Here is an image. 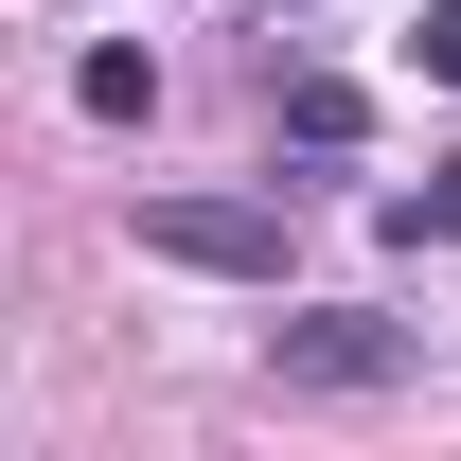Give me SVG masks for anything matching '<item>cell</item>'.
<instances>
[{
	"label": "cell",
	"instance_id": "cell-2",
	"mask_svg": "<svg viewBox=\"0 0 461 461\" xmlns=\"http://www.w3.org/2000/svg\"><path fill=\"white\" fill-rule=\"evenodd\" d=\"M142 249L195 285H285V177L267 195H142Z\"/></svg>",
	"mask_w": 461,
	"mask_h": 461
},
{
	"label": "cell",
	"instance_id": "cell-3",
	"mask_svg": "<svg viewBox=\"0 0 461 461\" xmlns=\"http://www.w3.org/2000/svg\"><path fill=\"white\" fill-rule=\"evenodd\" d=\"M71 107H89V124H142V107H160V54H142V36H89V54H71Z\"/></svg>",
	"mask_w": 461,
	"mask_h": 461
},
{
	"label": "cell",
	"instance_id": "cell-4",
	"mask_svg": "<svg viewBox=\"0 0 461 461\" xmlns=\"http://www.w3.org/2000/svg\"><path fill=\"white\" fill-rule=\"evenodd\" d=\"M355 124H373L355 71H302V89H285V142H302V160H355Z\"/></svg>",
	"mask_w": 461,
	"mask_h": 461
},
{
	"label": "cell",
	"instance_id": "cell-1",
	"mask_svg": "<svg viewBox=\"0 0 461 461\" xmlns=\"http://www.w3.org/2000/svg\"><path fill=\"white\" fill-rule=\"evenodd\" d=\"M408 373H426V320H373V302L267 320V391H408Z\"/></svg>",
	"mask_w": 461,
	"mask_h": 461
},
{
	"label": "cell",
	"instance_id": "cell-6",
	"mask_svg": "<svg viewBox=\"0 0 461 461\" xmlns=\"http://www.w3.org/2000/svg\"><path fill=\"white\" fill-rule=\"evenodd\" d=\"M408 54H426V89H461V0H426V36H408Z\"/></svg>",
	"mask_w": 461,
	"mask_h": 461
},
{
	"label": "cell",
	"instance_id": "cell-5",
	"mask_svg": "<svg viewBox=\"0 0 461 461\" xmlns=\"http://www.w3.org/2000/svg\"><path fill=\"white\" fill-rule=\"evenodd\" d=\"M391 249H461V160H426V195H373Z\"/></svg>",
	"mask_w": 461,
	"mask_h": 461
}]
</instances>
